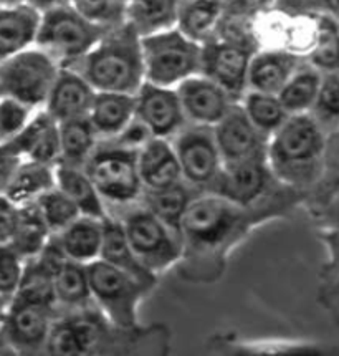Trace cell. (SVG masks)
Returning <instances> with one entry per match:
<instances>
[{
	"mask_svg": "<svg viewBox=\"0 0 339 356\" xmlns=\"http://www.w3.org/2000/svg\"><path fill=\"white\" fill-rule=\"evenodd\" d=\"M299 189L283 186L254 206H242L215 193H199L182 220L184 254L179 266L194 282H214L225 270V260L265 219L283 216L297 206Z\"/></svg>",
	"mask_w": 339,
	"mask_h": 356,
	"instance_id": "1",
	"label": "cell"
},
{
	"mask_svg": "<svg viewBox=\"0 0 339 356\" xmlns=\"http://www.w3.org/2000/svg\"><path fill=\"white\" fill-rule=\"evenodd\" d=\"M324 153L326 129L311 113H301L290 115L270 138L267 158L278 181L301 191L318 179Z\"/></svg>",
	"mask_w": 339,
	"mask_h": 356,
	"instance_id": "2",
	"label": "cell"
},
{
	"mask_svg": "<svg viewBox=\"0 0 339 356\" xmlns=\"http://www.w3.org/2000/svg\"><path fill=\"white\" fill-rule=\"evenodd\" d=\"M97 91L136 95L144 85V58L141 35L131 24L108 30L85 58L75 67Z\"/></svg>",
	"mask_w": 339,
	"mask_h": 356,
	"instance_id": "3",
	"label": "cell"
},
{
	"mask_svg": "<svg viewBox=\"0 0 339 356\" xmlns=\"http://www.w3.org/2000/svg\"><path fill=\"white\" fill-rule=\"evenodd\" d=\"M93 305L113 328L126 333H139V305L153 292L147 286L104 260L88 266Z\"/></svg>",
	"mask_w": 339,
	"mask_h": 356,
	"instance_id": "4",
	"label": "cell"
},
{
	"mask_svg": "<svg viewBox=\"0 0 339 356\" xmlns=\"http://www.w3.org/2000/svg\"><path fill=\"white\" fill-rule=\"evenodd\" d=\"M110 216L119 220L129 245L151 272L159 277L179 266L184 254L182 237L141 201L121 207L118 214Z\"/></svg>",
	"mask_w": 339,
	"mask_h": 356,
	"instance_id": "5",
	"label": "cell"
},
{
	"mask_svg": "<svg viewBox=\"0 0 339 356\" xmlns=\"http://www.w3.org/2000/svg\"><path fill=\"white\" fill-rule=\"evenodd\" d=\"M108 30L111 29L86 20L68 2L43 12L35 45L62 68H72L97 47Z\"/></svg>",
	"mask_w": 339,
	"mask_h": 356,
	"instance_id": "6",
	"label": "cell"
},
{
	"mask_svg": "<svg viewBox=\"0 0 339 356\" xmlns=\"http://www.w3.org/2000/svg\"><path fill=\"white\" fill-rule=\"evenodd\" d=\"M146 81L177 88L202 70V45L177 27L141 37Z\"/></svg>",
	"mask_w": 339,
	"mask_h": 356,
	"instance_id": "7",
	"label": "cell"
},
{
	"mask_svg": "<svg viewBox=\"0 0 339 356\" xmlns=\"http://www.w3.org/2000/svg\"><path fill=\"white\" fill-rule=\"evenodd\" d=\"M85 169L108 204V211L131 206L142 199L146 189L139 175L138 151L101 140Z\"/></svg>",
	"mask_w": 339,
	"mask_h": 356,
	"instance_id": "8",
	"label": "cell"
},
{
	"mask_svg": "<svg viewBox=\"0 0 339 356\" xmlns=\"http://www.w3.org/2000/svg\"><path fill=\"white\" fill-rule=\"evenodd\" d=\"M60 65L37 45L0 63V95L42 110L60 73Z\"/></svg>",
	"mask_w": 339,
	"mask_h": 356,
	"instance_id": "9",
	"label": "cell"
},
{
	"mask_svg": "<svg viewBox=\"0 0 339 356\" xmlns=\"http://www.w3.org/2000/svg\"><path fill=\"white\" fill-rule=\"evenodd\" d=\"M258 43L250 38L214 37L202 45V75L220 85L235 102L249 90L250 63Z\"/></svg>",
	"mask_w": 339,
	"mask_h": 356,
	"instance_id": "10",
	"label": "cell"
},
{
	"mask_svg": "<svg viewBox=\"0 0 339 356\" xmlns=\"http://www.w3.org/2000/svg\"><path fill=\"white\" fill-rule=\"evenodd\" d=\"M171 141L184 181L199 193H207L224 169L214 128L189 123Z\"/></svg>",
	"mask_w": 339,
	"mask_h": 356,
	"instance_id": "11",
	"label": "cell"
},
{
	"mask_svg": "<svg viewBox=\"0 0 339 356\" xmlns=\"http://www.w3.org/2000/svg\"><path fill=\"white\" fill-rule=\"evenodd\" d=\"M283 186L286 184L276 179L268 164V158L263 156L224 164L220 176L207 193H215L242 206H254L275 194Z\"/></svg>",
	"mask_w": 339,
	"mask_h": 356,
	"instance_id": "12",
	"label": "cell"
},
{
	"mask_svg": "<svg viewBox=\"0 0 339 356\" xmlns=\"http://www.w3.org/2000/svg\"><path fill=\"white\" fill-rule=\"evenodd\" d=\"M58 310L12 298L8 302L0 335L17 353L33 355L45 351Z\"/></svg>",
	"mask_w": 339,
	"mask_h": 356,
	"instance_id": "13",
	"label": "cell"
},
{
	"mask_svg": "<svg viewBox=\"0 0 339 356\" xmlns=\"http://www.w3.org/2000/svg\"><path fill=\"white\" fill-rule=\"evenodd\" d=\"M136 116L154 138L164 140H172L189 124L177 90L149 81H144L136 93Z\"/></svg>",
	"mask_w": 339,
	"mask_h": 356,
	"instance_id": "14",
	"label": "cell"
},
{
	"mask_svg": "<svg viewBox=\"0 0 339 356\" xmlns=\"http://www.w3.org/2000/svg\"><path fill=\"white\" fill-rule=\"evenodd\" d=\"M214 133L220 154L224 158V164H233L267 156L270 138L265 136L251 123L240 102L230 108L225 118L214 126Z\"/></svg>",
	"mask_w": 339,
	"mask_h": 356,
	"instance_id": "15",
	"label": "cell"
},
{
	"mask_svg": "<svg viewBox=\"0 0 339 356\" xmlns=\"http://www.w3.org/2000/svg\"><path fill=\"white\" fill-rule=\"evenodd\" d=\"M38 257L53 272L55 292L60 310L75 312L94 307L93 298H91L88 266L65 257L53 236Z\"/></svg>",
	"mask_w": 339,
	"mask_h": 356,
	"instance_id": "16",
	"label": "cell"
},
{
	"mask_svg": "<svg viewBox=\"0 0 339 356\" xmlns=\"http://www.w3.org/2000/svg\"><path fill=\"white\" fill-rule=\"evenodd\" d=\"M176 90L187 121L192 124L214 128L237 103L220 85L202 73L187 78Z\"/></svg>",
	"mask_w": 339,
	"mask_h": 356,
	"instance_id": "17",
	"label": "cell"
},
{
	"mask_svg": "<svg viewBox=\"0 0 339 356\" xmlns=\"http://www.w3.org/2000/svg\"><path fill=\"white\" fill-rule=\"evenodd\" d=\"M97 90L75 68H60L43 110L62 121L88 116Z\"/></svg>",
	"mask_w": 339,
	"mask_h": 356,
	"instance_id": "18",
	"label": "cell"
},
{
	"mask_svg": "<svg viewBox=\"0 0 339 356\" xmlns=\"http://www.w3.org/2000/svg\"><path fill=\"white\" fill-rule=\"evenodd\" d=\"M7 145L22 159L38 161V163L51 164V166H56L62 161L58 121L43 108L35 113L24 131Z\"/></svg>",
	"mask_w": 339,
	"mask_h": 356,
	"instance_id": "19",
	"label": "cell"
},
{
	"mask_svg": "<svg viewBox=\"0 0 339 356\" xmlns=\"http://www.w3.org/2000/svg\"><path fill=\"white\" fill-rule=\"evenodd\" d=\"M305 62V56L297 51L286 49H258L250 63L249 90L278 95Z\"/></svg>",
	"mask_w": 339,
	"mask_h": 356,
	"instance_id": "20",
	"label": "cell"
},
{
	"mask_svg": "<svg viewBox=\"0 0 339 356\" xmlns=\"http://www.w3.org/2000/svg\"><path fill=\"white\" fill-rule=\"evenodd\" d=\"M42 12L30 3L0 6V63L35 47Z\"/></svg>",
	"mask_w": 339,
	"mask_h": 356,
	"instance_id": "21",
	"label": "cell"
},
{
	"mask_svg": "<svg viewBox=\"0 0 339 356\" xmlns=\"http://www.w3.org/2000/svg\"><path fill=\"white\" fill-rule=\"evenodd\" d=\"M138 168L144 189H163L184 181L171 140L153 138L138 151Z\"/></svg>",
	"mask_w": 339,
	"mask_h": 356,
	"instance_id": "22",
	"label": "cell"
},
{
	"mask_svg": "<svg viewBox=\"0 0 339 356\" xmlns=\"http://www.w3.org/2000/svg\"><path fill=\"white\" fill-rule=\"evenodd\" d=\"M53 238L62 249L65 257L90 266V264L101 259L104 244V220L80 216L67 229L55 234Z\"/></svg>",
	"mask_w": 339,
	"mask_h": 356,
	"instance_id": "23",
	"label": "cell"
},
{
	"mask_svg": "<svg viewBox=\"0 0 339 356\" xmlns=\"http://www.w3.org/2000/svg\"><path fill=\"white\" fill-rule=\"evenodd\" d=\"M88 118L99 140H113L136 118V95L97 91Z\"/></svg>",
	"mask_w": 339,
	"mask_h": 356,
	"instance_id": "24",
	"label": "cell"
},
{
	"mask_svg": "<svg viewBox=\"0 0 339 356\" xmlns=\"http://www.w3.org/2000/svg\"><path fill=\"white\" fill-rule=\"evenodd\" d=\"M56 188L62 189L67 196L75 202L81 216L94 217L104 220L110 216L108 204L99 194V191L91 181L85 166H73V164L58 163L55 166Z\"/></svg>",
	"mask_w": 339,
	"mask_h": 356,
	"instance_id": "25",
	"label": "cell"
},
{
	"mask_svg": "<svg viewBox=\"0 0 339 356\" xmlns=\"http://www.w3.org/2000/svg\"><path fill=\"white\" fill-rule=\"evenodd\" d=\"M101 260L126 272L128 275L134 277V279L151 286L153 290L158 285L159 277L141 262V259L138 257L136 252L133 250L128 238H126L123 225L113 216H108L104 219V244Z\"/></svg>",
	"mask_w": 339,
	"mask_h": 356,
	"instance_id": "26",
	"label": "cell"
},
{
	"mask_svg": "<svg viewBox=\"0 0 339 356\" xmlns=\"http://www.w3.org/2000/svg\"><path fill=\"white\" fill-rule=\"evenodd\" d=\"M227 0H182L176 27L194 42L212 40L222 25Z\"/></svg>",
	"mask_w": 339,
	"mask_h": 356,
	"instance_id": "27",
	"label": "cell"
},
{
	"mask_svg": "<svg viewBox=\"0 0 339 356\" xmlns=\"http://www.w3.org/2000/svg\"><path fill=\"white\" fill-rule=\"evenodd\" d=\"M55 186V166L38 161L22 159L3 194L20 207L35 202Z\"/></svg>",
	"mask_w": 339,
	"mask_h": 356,
	"instance_id": "28",
	"label": "cell"
},
{
	"mask_svg": "<svg viewBox=\"0 0 339 356\" xmlns=\"http://www.w3.org/2000/svg\"><path fill=\"white\" fill-rule=\"evenodd\" d=\"M197 194L199 191L190 188L185 181H181L169 188L146 189L141 202L182 237V220Z\"/></svg>",
	"mask_w": 339,
	"mask_h": 356,
	"instance_id": "29",
	"label": "cell"
},
{
	"mask_svg": "<svg viewBox=\"0 0 339 356\" xmlns=\"http://www.w3.org/2000/svg\"><path fill=\"white\" fill-rule=\"evenodd\" d=\"M182 0H128L126 22L141 37L177 25Z\"/></svg>",
	"mask_w": 339,
	"mask_h": 356,
	"instance_id": "30",
	"label": "cell"
},
{
	"mask_svg": "<svg viewBox=\"0 0 339 356\" xmlns=\"http://www.w3.org/2000/svg\"><path fill=\"white\" fill-rule=\"evenodd\" d=\"M62 161L60 163L85 166L99 145V136L88 116L73 118L58 123Z\"/></svg>",
	"mask_w": 339,
	"mask_h": 356,
	"instance_id": "31",
	"label": "cell"
},
{
	"mask_svg": "<svg viewBox=\"0 0 339 356\" xmlns=\"http://www.w3.org/2000/svg\"><path fill=\"white\" fill-rule=\"evenodd\" d=\"M323 80V72L305 62L281 88L278 97L290 115L311 113Z\"/></svg>",
	"mask_w": 339,
	"mask_h": 356,
	"instance_id": "32",
	"label": "cell"
},
{
	"mask_svg": "<svg viewBox=\"0 0 339 356\" xmlns=\"http://www.w3.org/2000/svg\"><path fill=\"white\" fill-rule=\"evenodd\" d=\"M53 234L45 224L43 217L38 211L37 204H27L20 206L19 225H17L15 236L10 244L25 260L35 259L42 254Z\"/></svg>",
	"mask_w": 339,
	"mask_h": 356,
	"instance_id": "33",
	"label": "cell"
},
{
	"mask_svg": "<svg viewBox=\"0 0 339 356\" xmlns=\"http://www.w3.org/2000/svg\"><path fill=\"white\" fill-rule=\"evenodd\" d=\"M240 105L251 123L268 138H272L290 118V113L286 111L278 95L247 90L240 99Z\"/></svg>",
	"mask_w": 339,
	"mask_h": 356,
	"instance_id": "34",
	"label": "cell"
},
{
	"mask_svg": "<svg viewBox=\"0 0 339 356\" xmlns=\"http://www.w3.org/2000/svg\"><path fill=\"white\" fill-rule=\"evenodd\" d=\"M14 298L60 310L55 292L53 272L40 257L27 260L24 279H22Z\"/></svg>",
	"mask_w": 339,
	"mask_h": 356,
	"instance_id": "35",
	"label": "cell"
},
{
	"mask_svg": "<svg viewBox=\"0 0 339 356\" xmlns=\"http://www.w3.org/2000/svg\"><path fill=\"white\" fill-rule=\"evenodd\" d=\"M316 30L306 62L320 72L339 70V22L329 17L315 15Z\"/></svg>",
	"mask_w": 339,
	"mask_h": 356,
	"instance_id": "36",
	"label": "cell"
},
{
	"mask_svg": "<svg viewBox=\"0 0 339 356\" xmlns=\"http://www.w3.org/2000/svg\"><path fill=\"white\" fill-rule=\"evenodd\" d=\"M35 204H37L43 220L49 225L53 236L62 232L63 229H67L69 224L75 222L78 217L81 216V212L78 211L75 202L62 189L56 188V186L53 189H50L49 193L43 194L42 197H38Z\"/></svg>",
	"mask_w": 339,
	"mask_h": 356,
	"instance_id": "37",
	"label": "cell"
},
{
	"mask_svg": "<svg viewBox=\"0 0 339 356\" xmlns=\"http://www.w3.org/2000/svg\"><path fill=\"white\" fill-rule=\"evenodd\" d=\"M72 7L86 20L104 29H115L126 22L128 0H69Z\"/></svg>",
	"mask_w": 339,
	"mask_h": 356,
	"instance_id": "38",
	"label": "cell"
},
{
	"mask_svg": "<svg viewBox=\"0 0 339 356\" xmlns=\"http://www.w3.org/2000/svg\"><path fill=\"white\" fill-rule=\"evenodd\" d=\"M311 115L328 129L339 126V70L324 72Z\"/></svg>",
	"mask_w": 339,
	"mask_h": 356,
	"instance_id": "39",
	"label": "cell"
},
{
	"mask_svg": "<svg viewBox=\"0 0 339 356\" xmlns=\"http://www.w3.org/2000/svg\"><path fill=\"white\" fill-rule=\"evenodd\" d=\"M37 111V108L20 99L0 95V145H7L15 140L24 131L25 126L32 121Z\"/></svg>",
	"mask_w": 339,
	"mask_h": 356,
	"instance_id": "40",
	"label": "cell"
},
{
	"mask_svg": "<svg viewBox=\"0 0 339 356\" xmlns=\"http://www.w3.org/2000/svg\"><path fill=\"white\" fill-rule=\"evenodd\" d=\"M25 260L12 244H0V297L10 302L24 279Z\"/></svg>",
	"mask_w": 339,
	"mask_h": 356,
	"instance_id": "41",
	"label": "cell"
},
{
	"mask_svg": "<svg viewBox=\"0 0 339 356\" xmlns=\"http://www.w3.org/2000/svg\"><path fill=\"white\" fill-rule=\"evenodd\" d=\"M275 8L286 15H323L339 22V0H276Z\"/></svg>",
	"mask_w": 339,
	"mask_h": 356,
	"instance_id": "42",
	"label": "cell"
},
{
	"mask_svg": "<svg viewBox=\"0 0 339 356\" xmlns=\"http://www.w3.org/2000/svg\"><path fill=\"white\" fill-rule=\"evenodd\" d=\"M153 138L154 136H153V133H151V129L147 128V126L136 116V118H134L131 123L126 126V128L118 134V136H115L110 141L116 143V145L121 147H126V149L139 151L147 141L153 140Z\"/></svg>",
	"mask_w": 339,
	"mask_h": 356,
	"instance_id": "43",
	"label": "cell"
},
{
	"mask_svg": "<svg viewBox=\"0 0 339 356\" xmlns=\"http://www.w3.org/2000/svg\"><path fill=\"white\" fill-rule=\"evenodd\" d=\"M20 207L0 194V244H10L19 225Z\"/></svg>",
	"mask_w": 339,
	"mask_h": 356,
	"instance_id": "44",
	"label": "cell"
},
{
	"mask_svg": "<svg viewBox=\"0 0 339 356\" xmlns=\"http://www.w3.org/2000/svg\"><path fill=\"white\" fill-rule=\"evenodd\" d=\"M320 238L326 249V255H328V266H326L328 273L339 275V229L323 227L320 231Z\"/></svg>",
	"mask_w": 339,
	"mask_h": 356,
	"instance_id": "45",
	"label": "cell"
},
{
	"mask_svg": "<svg viewBox=\"0 0 339 356\" xmlns=\"http://www.w3.org/2000/svg\"><path fill=\"white\" fill-rule=\"evenodd\" d=\"M20 163L22 158L10 146L0 145V194L6 193L8 182Z\"/></svg>",
	"mask_w": 339,
	"mask_h": 356,
	"instance_id": "46",
	"label": "cell"
},
{
	"mask_svg": "<svg viewBox=\"0 0 339 356\" xmlns=\"http://www.w3.org/2000/svg\"><path fill=\"white\" fill-rule=\"evenodd\" d=\"M321 219H323V227H338L339 229V193L326 202L321 209Z\"/></svg>",
	"mask_w": 339,
	"mask_h": 356,
	"instance_id": "47",
	"label": "cell"
},
{
	"mask_svg": "<svg viewBox=\"0 0 339 356\" xmlns=\"http://www.w3.org/2000/svg\"><path fill=\"white\" fill-rule=\"evenodd\" d=\"M69 0H27V3L30 6L37 8V10H40L42 14L43 12L50 10V8H55V7H60L63 6V3H68Z\"/></svg>",
	"mask_w": 339,
	"mask_h": 356,
	"instance_id": "48",
	"label": "cell"
},
{
	"mask_svg": "<svg viewBox=\"0 0 339 356\" xmlns=\"http://www.w3.org/2000/svg\"><path fill=\"white\" fill-rule=\"evenodd\" d=\"M8 303H0V333H2V327H3V318H6V310H7Z\"/></svg>",
	"mask_w": 339,
	"mask_h": 356,
	"instance_id": "49",
	"label": "cell"
},
{
	"mask_svg": "<svg viewBox=\"0 0 339 356\" xmlns=\"http://www.w3.org/2000/svg\"><path fill=\"white\" fill-rule=\"evenodd\" d=\"M27 0H0V6H15V3H24Z\"/></svg>",
	"mask_w": 339,
	"mask_h": 356,
	"instance_id": "50",
	"label": "cell"
},
{
	"mask_svg": "<svg viewBox=\"0 0 339 356\" xmlns=\"http://www.w3.org/2000/svg\"><path fill=\"white\" fill-rule=\"evenodd\" d=\"M0 303H8V302H7V300H3V298L0 297Z\"/></svg>",
	"mask_w": 339,
	"mask_h": 356,
	"instance_id": "51",
	"label": "cell"
}]
</instances>
